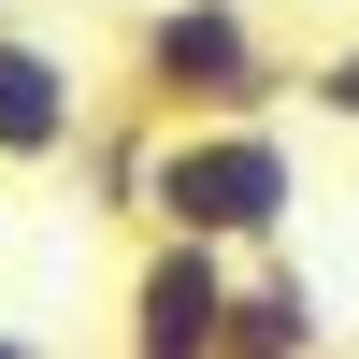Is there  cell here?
Listing matches in <instances>:
<instances>
[{
	"mask_svg": "<svg viewBox=\"0 0 359 359\" xmlns=\"http://www.w3.org/2000/svg\"><path fill=\"white\" fill-rule=\"evenodd\" d=\"M115 101H144L158 130L273 115V101H302V57H273V29H259L245 0H144L130 57H115Z\"/></svg>",
	"mask_w": 359,
	"mask_h": 359,
	"instance_id": "6da1fadb",
	"label": "cell"
},
{
	"mask_svg": "<svg viewBox=\"0 0 359 359\" xmlns=\"http://www.w3.org/2000/svg\"><path fill=\"white\" fill-rule=\"evenodd\" d=\"M287 216H302V144L273 115H201V130H158V187H144V230H187V245L273 259Z\"/></svg>",
	"mask_w": 359,
	"mask_h": 359,
	"instance_id": "7a4b0ae2",
	"label": "cell"
},
{
	"mask_svg": "<svg viewBox=\"0 0 359 359\" xmlns=\"http://www.w3.org/2000/svg\"><path fill=\"white\" fill-rule=\"evenodd\" d=\"M230 287H245V259L230 245H187V230H144L130 287H115V359H230Z\"/></svg>",
	"mask_w": 359,
	"mask_h": 359,
	"instance_id": "3957f363",
	"label": "cell"
},
{
	"mask_svg": "<svg viewBox=\"0 0 359 359\" xmlns=\"http://www.w3.org/2000/svg\"><path fill=\"white\" fill-rule=\"evenodd\" d=\"M86 115H101V86L72 72V43L0 29V172H57L86 144Z\"/></svg>",
	"mask_w": 359,
	"mask_h": 359,
	"instance_id": "277c9868",
	"label": "cell"
},
{
	"mask_svg": "<svg viewBox=\"0 0 359 359\" xmlns=\"http://www.w3.org/2000/svg\"><path fill=\"white\" fill-rule=\"evenodd\" d=\"M230 359H331V302L287 245L245 259V287H230Z\"/></svg>",
	"mask_w": 359,
	"mask_h": 359,
	"instance_id": "5b68a950",
	"label": "cell"
},
{
	"mask_svg": "<svg viewBox=\"0 0 359 359\" xmlns=\"http://www.w3.org/2000/svg\"><path fill=\"white\" fill-rule=\"evenodd\" d=\"M72 187H86V216H130V230H144V187H158V115H144V101H101V115H86V144H72Z\"/></svg>",
	"mask_w": 359,
	"mask_h": 359,
	"instance_id": "8992f818",
	"label": "cell"
},
{
	"mask_svg": "<svg viewBox=\"0 0 359 359\" xmlns=\"http://www.w3.org/2000/svg\"><path fill=\"white\" fill-rule=\"evenodd\" d=\"M302 115L359 130V43H316V57H302Z\"/></svg>",
	"mask_w": 359,
	"mask_h": 359,
	"instance_id": "52a82bcc",
	"label": "cell"
},
{
	"mask_svg": "<svg viewBox=\"0 0 359 359\" xmlns=\"http://www.w3.org/2000/svg\"><path fill=\"white\" fill-rule=\"evenodd\" d=\"M0 359H43V345H29V331H0Z\"/></svg>",
	"mask_w": 359,
	"mask_h": 359,
	"instance_id": "ba28073f",
	"label": "cell"
},
{
	"mask_svg": "<svg viewBox=\"0 0 359 359\" xmlns=\"http://www.w3.org/2000/svg\"><path fill=\"white\" fill-rule=\"evenodd\" d=\"M0 29H15V0H0Z\"/></svg>",
	"mask_w": 359,
	"mask_h": 359,
	"instance_id": "9c48e42d",
	"label": "cell"
}]
</instances>
